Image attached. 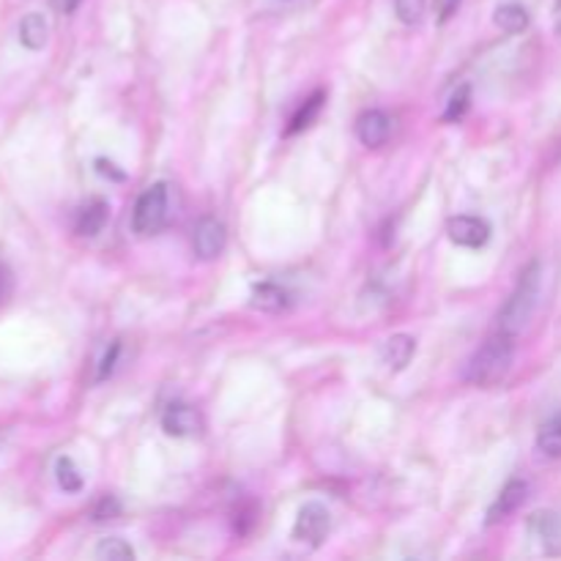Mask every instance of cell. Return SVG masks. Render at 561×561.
<instances>
[{"label":"cell","mask_w":561,"mask_h":561,"mask_svg":"<svg viewBox=\"0 0 561 561\" xmlns=\"http://www.w3.org/2000/svg\"><path fill=\"white\" fill-rule=\"evenodd\" d=\"M389 135H392V118L387 113H381V110H367L356 121V137L367 148H381L389 140Z\"/></svg>","instance_id":"cell-8"},{"label":"cell","mask_w":561,"mask_h":561,"mask_svg":"<svg viewBox=\"0 0 561 561\" xmlns=\"http://www.w3.org/2000/svg\"><path fill=\"white\" fill-rule=\"evenodd\" d=\"M192 244H195V255L201 257V261H214V257L225 250V225L214 217L201 219L195 228Z\"/></svg>","instance_id":"cell-5"},{"label":"cell","mask_w":561,"mask_h":561,"mask_svg":"<svg viewBox=\"0 0 561 561\" xmlns=\"http://www.w3.org/2000/svg\"><path fill=\"white\" fill-rule=\"evenodd\" d=\"M107 217H110L107 203H104L102 197H93V201H88L85 206L77 211L75 230L80 236H96V233H102V228L107 225Z\"/></svg>","instance_id":"cell-11"},{"label":"cell","mask_w":561,"mask_h":561,"mask_svg":"<svg viewBox=\"0 0 561 561\" xmlns=\"http://www.w3.org/2000/svg\"><path fill=\"white\" fill-rule=\"evenodd\" d=\"M96 557L107 559V561H131L135 559V551L129 548V542L118 540V537H110V540L99 542Z\"/></svg>","instance_id":"cell-18"},{"label":"cell","mask_w":561,"mask_h":561,"mask_svg":"<svg viewBox=\"0 0 561 561\" xmlns=\"http://www.w3.org/2000/svg\"><path fill=\"white\" fill-rule=\"evenodd\" d=\"M449 239L458 247L477 250V247L488 244V239H491V225L480 217H455L449 219Z\"/></svg>","instance_id":"cell-6"},{"label":"cell","mask_w":561,"mask_h":561,"mask_svg":"<svg viewBox=\"0 0 561 561\" xmlns=\"http://www.w3.org/2000/svg\"><path fill=\"white\" fill-rule=\"evenodd\" d=\"M458 5H460V0H438V11H442V20L447 22L449 16L458 11Z\"/></svg>","instance_id":"cell-23"},{"label":"cell","mask_w":561,"mask_h":561,"mask_svg":"<svg viewBox=\"0 0 561 561\" xmlns=\"http://www.w3.org/2000/svg\"><path fill=\"white\" fill-rule=\"evenodd\" d=\"M496 25L502 27L504 33H510V36H515V33H524L526 27H529V11L524 9L520 3H502L496 9Z\"/></svg>","instance_id":"cell-13"},{"label":"cell","mask_w":561,"mask_h":561,"mask_svg":"<svg viewBox=\"0 0 561 561\" xmlns=\"http://www.w3.org/2000/svg\"><path fill=\"white\" fill-rule=\"evenodd\" d=\"M515 359V345L513 334L496 332L493 337H488L482 343V348L471 356L469 367H466V378H469L474 387H496L507 378L510 367Z\"/></svg>","instance_id":"cell-1"},{"label":"cell","mask_w":561,"mask_h":561,"mask_svg":"<svg viewBox=\"0 0 561 561\" xmlns=\"http://www.w3.org/2000/svg\"><path fill=\"white\" fill-rule=\"evenodd\" d=\"M118 351H121L118 343L110 345V351H107V354H104L102 365H99V381H104V378H107L110 373L115 370V362H118Z\"/></svg>","instance_id":"cell-22"},{"label":"cell","mask_w":561,"mask_h":561,"mask_svg":"<svg viewBox=\"0 0 561 561\" xmlns=\"http://www.w3.org/2000/svg\"><path fill=\"white\" fill-rule=\"evenodd\" d=\"M540 285H542V272L540 263H531L524 274H520L518 285H515L513 296L507 299V305L499 312V332L504 334H518L524 332L526 323L535 316L537 299H540Z\"/></svg>","instance_id":"cell-2"},{"label":"cell","mask_w":561,"mask_h":561,"mask_svg":"<svg viewBox=\"0 0 561 561\" xmlns=\"http://www.w3.org/2000/svg\"><path fill=\"white\" fill-rule=\"evenodd\" d=\"M49 38V25L42 14H27L20 22V42L27 49H42Z\"/></svg>","instance_id":"cell-14"},{"label":"cell","mask_w":561,"mask_h":561,"mask_svg":"<svg viewBox=\"0 0 561 561\" xmlns=\"http://www.w3.org/2000/svg\"><path fill=\"white\" fill-rule=\"evenodd\" d=\"M96 170H99V173H102V175H113V179H124V173H113V164H110V162H104V159H99V162H96Z\"/></svg>","instance_id":"cell-25"},{"label":"cell","mask_w":561,"mask_h":561,"mask_svg":"<svg viewBox=\"0 0 561 561\" xmlns=\"http://www.w3.org/2000/svg\"><path fill=\"white\" fill-rule=\"evenodd\" d=\"M329 526H332V520H329L327 507H321V504L316 502L305 504V507L299 510V518H296L294 524V540L301 542V546L318 548L323 540H327Z\"/></svg>","instance_id":"cell-4"},{"label":"cell","mask_w":561,"mask_h":561,"mask_svg":"<svg viewBox=\"0 0 561 561\" xmlns=\"http://www.w3.org/2000/svg\"><path fill=\"white\" fill-rule=\"evenodd\" d=\"M469 104H471V88L460 85L458 91L453 93V99H449V107L447 113H444V121H460L466 113H469Z\"/></svg>","instance_id":"cell-20"},{"label":"cell","mask_w":561,"mask_h":561,"mask_svg":"<svg viewBox=\"0 0 561 561\" xmlns=\"http://www.w3.org/2000/svg\"><path fill=\"white\" fill-rule=\"evenodd\" d=\"M55 477H58V485L64 488L66 493H77L82 488L80 469H77L71 458H58V463H55Z\"/></svg>","instance_id":"cell-17"},{"label":"cell","mask_w":561,"mask_h":561,"mask_svg":"<svg viewBox=\"0 0 561 561\" xmlns=\"http://www.w3.org/2000/svg\"><path fill=\"white\" fill-rule=\"evenodd\" d=\"M425 5L427 0H394V11L405 25H420L422 16H425Z\"/></svg>","instance_id":"cell-19"},{"label":"cell","mask_w":561,"mask_h":561,"mask_svg":"<svg viewBox=\"0 0 561 561\" xmlns=\"http://www.w3.org/2000/svg\"><path fill=\"white\" fill-rule=\"evenodd\" d=\"M162 427H164V433H168V436L186 438V436H195V433H201L203 420H201V414L192 409V405L173 403V405H168V409H164Z\"/></svg>","instance_id":"cell-7"},{"label":"cell","mask_w":561,"mask_h":561,"mask_svg":"<svg viewBox=\"0 0 561 561\" xmlns=\"http://www.w3.org/2000/svg\"><path fill=\"white\" fill-rule=\"evenodd\" d=\"M80 3L82 0H55V9H58L60 14H71V11H75Z\"/></svg>","instance_id":"cell-24"},{"label":"cell","mask_w":561,"mask_h":561,"mask_svg":"<svg viewBox=\"0 0 561 561\" xmlns=\"http://www.w3.org/2000/svg\"><path fill=\"white\" fill-rule=\"evenodd\" d=\"M414 354L416 343L409 334H394V337H389L387 345H383V362H387L392 370H403V367L414 359Z\"/></svg>","instance_id":"cell-12"},{"label":"cell","mask_w":561,"mask_h":561,"mask_svg":"<svg viewBox=\"0 0 561 561\" xmlns=\"http://www.w3.org/2000/svg\"><path fill=\"white\" fill-rule=\"evenodd\" d=\"M553 27H557V33L561 36V0H557V5H553Z\"/></svg>","instance_id":"cell-26"},{"label":"cell","mask_w":561,"mask_h":561,"mask_svg":"<svg viewBox=\"0 0 561 561\" xmlns=\"http://www.w3.org/2000/svg\"><path fill=\"white\" fill-rule=\"evenodd\" d=\"M118 513H121V504L115 502L113 496H104L102 502L96 504V507H93V520H110V518H118Z\"/></svg>","instance_id":"cell-21"},{"label":"cell","mask_w":561,"mask_h":561,"mask_svg":"<svg viewBox=\"0 0 561 561\" xmlns=\"http://www.w3.org/2000/svg\"><path fill=\"white\" fill-rule=\"evenodd\" d=\"M170 219V186L153 184L137 197L135 214H131V228L140 236H153L168 225Z\"/></svg>","instance_id":"cell-3"},{"label":"cell","mask_w":561,"mask_h":561,"mask_svg":"<svg viewBox=\"0 0 561 561\" xmlns=\"http://www.w3.org/2000/svg\"><path fill=\"white\" fill-rule=\"evenodd\" d=\"M537 447L546 458H561V414H553L537 433Z\"/></svg>","instance_id":"cell-15"},{"label":"cell","mask_w":561,"mask_h":561,"mask_svg":"<svg viewBox=\"0 0 561 561\" xmlns=\"http://www.w3.org/2000/svg\"><path fill=\"white\" fill-rule=\"evenodd\" d=\"M294 305V294L279 283H261L252 288V307L263 312H283Z\"/></svg>","instance_id":"cell-10"},{"label":"cell","mask_w":561,"mask_h":561,"mask_svg":"<svg viewBox=\"0 0 561 561\" xmlns=\"http://www.w3.org/2000/svg\"><path fill=\"white\" fill-rule=\"evenodd\" d=\"M323 99H327L323 96V91H316L310 99H305V104H301V107L296 110L294 118H290L288 135H296V131H301V129H307V126L316 124L318 113H321V107H323Z\"/></svg>","instance_id":"cell-16"},{"label":"cell","mask_w":561,"mask_h":561,"mask_svg":"<svg viewBox=\"0 0 561 561\" xmlns=\"http://www.w3.org/2000/svg\"><path fill=\"white\" fill-rule=\"evenodd\" d=\"M526 493H529V485L524 480H510L493 502V507L488 510V524H499V520H507L510 515L518 513L520 504L526 502Z\"/></svg>","instance_id":"cell-9"}]
</instances>
